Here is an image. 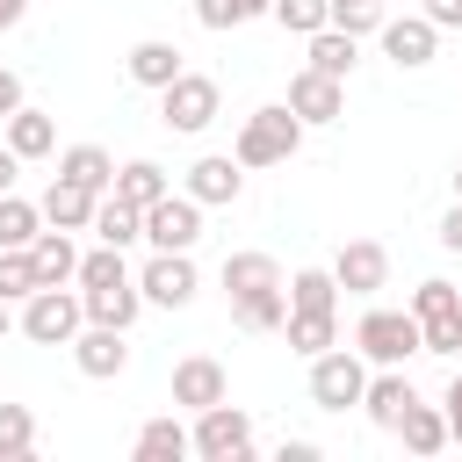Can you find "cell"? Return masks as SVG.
Returning <instances> with one entry per match:
<instances>
[{
  "label": "cell",
  "mask_w": 462,
  "mask_h": 462,
  "mask_svg": "<svg viewBox=\"0 0 462 462\" xmlns=\"http://www.w3.org/2000/svg\"><path fill=\"white\" fill-rule=\"evenodd\" d=\"M383 14H390L383 0H325V22H332V29H346V36H375V29H383Z\"/></svg>",
  "instance_id": "obj_34"
},
{
  "label": "cell",
  "mask_w": 462,
  "mask_h": 462,
  "mask_svg": "<svg viewBox=\"0 0 462 462\" xmlns=\"http://www.w3.org/2000/svg\"><path fill=\"white\" fill-rule=\"evenodd\" d=\"M426 22L433 29H462V0H426Z\"/></svg>",
  "instance_id": "obj_39"
},
{
  "label": "cell",
  "mask_w": 462,
  "mask_h": 462,
  "mask_svg": "<svg viewBox=\"0 0 462 462\" xmlns=\"http://www.w3.org/2000/svg\"><path fill=\"white\" fill-rule=\"evenodd\" d=\"M22 14H29V0H0V29H14Z\"/></svg>",
  "instance_id": "obj_44"
},
{
  "label": "cell",
  "mask_w": 462,
  "mask_h": 462,
  "mask_svg": "<svg viewBox=\"0 0 462 462\" xmlns=\"http://www.w3.org/2000/svg\"><path fill=\"white\" fill-rule=\"evenodd\" d=\"M87 231H94L101 245H130V238L144 231V217H137V209H130L123 195H101V202H94V224H87Z\"/></svg>",
  "instance_id": "obj_30"
},
{
  "label": "cell",
  "mask_w": 462,
  "mask_h": 462,
  "mask_svg": "<svg viewBox=\"0 0 462 462\" xmlns=\"http://www.w3.org/2000/svg\"><path fill=\"white\" fill-rule=\"evenodd\" d=\"M390 433H397L411 455H440V448H448V419H440L426 397H411V404H404V419H397Z\"/></svg>",
  "instance_id": "obj_24"
},
{
  "label": "cell",
  "mask_w": 462,
  "mask_h": 462,
  "mask_svg": "<svg viewBox=\"0 0 462 462\" xmlns=\"http://www.w3.org/2000/svg\"><path fill=\"white\" fill-rule=\"evenodd\" d=\"M72 361H79V375H94V383L123 375V368H130L123 325H79V332H72Z\"/></svg>",
  "instance_id": "obj_11"
},
{
  "label": "cell",
  "mask_w": 462,
  "mask_h": 462,
  "mask_svg": "<svg viewBox=\"0 0 462 462\" xmlns=\"http://www.w3.org/2000/svg\"><path fill=\"white\" fill-rule=\"evenodd\" d=\"M14 166H22V159H14V152H7V144H0V195H7V188H14Z\"/></svg>",
  "instance_id": "obj_43"
},
{
  "label": "cell",
  "mask_w": 462,
  "mask_h": 462,
  "mask_svg": "<svg viewBox=\"0 0 462 462\" xmlns=\"http://www.w3.org/2000/svg\"><path fill=\"white\" fill-rule=\"evenodd\" d=\"M440 245H448V253H462V202L440 217Z\"/></svg>",
  "instance_id": "obj_41"
},
{
  "label": "cell",
  "mask_w": 462,
  "mask_h": 462,
  "mask_svg": "<svg viewBox=\"0 0 462 462\" xmlns=\"http://www.w3.org/2000/svg\"><path fill=\"white\" fill-rule=\"evenodd\" d=\"M282 318H289V289H245V296H231V325L238 332H282Z\"/></svg>",
  "instance_id": "obj_23"
},
{
  "label": "cell",
  "mask_w": 462,
  "mask_h": 462,
  "mask_svg": "<svg viewBox=\"0 0 462 462\" xmlns=\"http://www.w3.org/2000/svg\"><path fill=\"white\" fill-rule=\"evenodd\" d=\"M274 0H195V22L202 29H238V22H260Z\"/></svg>",
  "instance_id": "obj_36"
},
{
  "label": "cell",
  "mask_w": 462,
  "mask_h": 462,
  "mask_svg": "<svg viewBox=\"0 0 462 462\" xmlns=\"http://www.w3.org/2000/svg\"><path fill=\"white\" fill-rule=\"evenodd\" d=\"M411 397H419V390L404 383V368H383V375H368V390H361V411H368V419L390 433V426L404 419V404H411Z\"/></svg>",
  "instance_id": "obj_21"
},
{
  "label": "cell",
  "mask_w": 462,
  "mask_h": 462,
  "mask_svg": "<svg viewBox=\"0 0 462 462\" xmlns=\"http://www.w3.org/2000/svg\"><path fill=\"white\" fill-rule=\"evenodd\" d=\"M332 282H339L346 296H375V289L390 282V253H383L375 238H346V245L332 253Z\"/></svg>",
  "instance_id": "obj_10"
},
{
  "label": "cell",
  "mask_w": 462,
  "mask_h": 462,
  "mask_svg": "<svg viewBox=\"0 0 462 462\" xmlns=\"http://www.w3.org/2000/svg\"><path fill=\"white\" fill-rule=\"evenodd\" d=\"M137 217H144L137 238H144L152 253H195V238H202V202H195V195H173V188H166V195L144 202Z\"/></svg>",
  "instance_id": "obj_4"
},
{
  "label": "cell",
  "mask_w": 462,
  "mask_h": 462,
  "mask_svg": "<svg viewBox=\"0 0 462 462\" xmlns=\"http://www.w3.org/2000/svg\"><path fill=\"white\" fill-rule=\"evenodd\" d=\"M282 289H289V310H339V282H332V267H296Z\"/></svg>",
  "instance_id": "obj_28"
},
{
  "label": "cell",
  "mask_w": 462,
  "mask_h": 462,
  "mask_svg": "<svg viewBox=\"0 0 462 462\" xmlns=\"http://www.w3.org/2000/svg\"><path fill=\"white\" fill-rule=\"evenodd\" d=\"M36 231H43V209H36V202H22V195L7 188V195H0V245H29Z\"/></svg>",
  "instance_id": "obj_33"
},
{
  "label": "cell",
  "mask_w": 462,
  "mask_h": 462,
  "mask_svg": "<svg viewBox=\"0 0 462 462\" xmlns=\"http://www.w3.org/2000/svg\"><path fill=\"white\" fill-rule=\"evenodd\" d=\"M383 51H390V65H404V72H419V65H433V43H440V29L426 22V14H383Z\"/></svg>",
  "instance_id": "obj_12"
},
{
  "label": "cell",
  "mask_w": 462,
  "mask_h": 462,
  "mask_svg": "<svg viewBox=\"0 0 462 462\" xmlns=\"http://www.w3.org/2000/svg\"><path fill=\"white\" fill-rule=\"evenodd\" d=\"M108 195H123L130 209H144V202L166 195V166H159V159H130V166H116V188H108Z\"/></svg>",
  "instance_id": "obj_27"
},
{
  "label": "cell",
  "mask_w": 462,
  "mask_h": 462,
  "mask_svg": "<svg viewBox=\"0 0 462 462\" xmlns=\"http://www.w3.org/2000/svg\"><path fill=\"white\" fill-rule=\"evenodd\" d=\"M79 289H108V282H130V267H123V245H94V253H79V274H72Z\"/></svg>",
  "instance_id": "obj_35"
},
{
  "label": "cell",
  "mask_w": 462,
  "mask_h": 462,
  "mask_svg": "<svg viewBox=\"0 0 462 462\" xmlns=\"http://www.w3.org/2000/svg\"><path fill=\"white\" fill-rule=\"evenodd\" d=\"M361 390H368V361L354 346L310 354V404L318 411H346V404H361Z\"/></svg>",
  "instance_id": "obj_6"
},
{
  "label": "cell",
  "mask_w": 462,
  "mask_h": 462,
  "mask_svg": "<svg viewBox=\"0 0 462 462\" xmlns=\"http://www.w3.org/2000/svg\"><path fill=\"white\" fill-rule=\"evenodd\" d=\"M180 455H195L180 419H144L137 426V462H180Z\"/></svg>",
  "instance_id": "obj_29"
},
{
  "label": "cell",
  "mask_w": 462,
  "mask_h": 462,
  "mask_svg": "<svg viewBox=\"0 0 462 462\" xmlns=\"http://www.w3.org/2000/svg\"><path fill=\"white\" fill-rule=\"evenodd\" d=\"M411 318H419V339L426 354H462V289L455 282H419L411 289Z\"/></svg>",
  "instance_id": "obj_3"
},
{
  "label": "cell",
  "mask_w": 462,
  "mask_h": 462,
  "mask_svg": "<svg viewBox=\"0 0 462 462\" xmlns=\"http://www.w3.org/2000/svg\"><path fill=\"white\" fill-rule=\"evenodd\" d=\"M289 108L303 116V130H310V123H332V116H346V79H325V72L303 65V72L289 79Z\"/></svg>",
  "instance_id": "obj_14"
},
{
  "label": "cell",
  "mask_w": 462,
  "mask_h": 462,
  "mask_svg": "<svg viewBox=\"0 0 462 462\" xmlns=\"http://www.w3.org/2000/svg\"><path fill=\"white\" fill-rule=\"evenodd\" d=\"M14 108H22V79H14V72H7V65H0V123H7V116H14Z\"/></svg>",
  "instance_id": "obj_40"
},
{
  "label": "cell",
  "mask_w": 462,
  "mask_h": 462,
  "mask_svg": "<svg viewBox=\"0 0 462 462\" xmlns=\"http://www.w3.org/2000/svg\"><path fill=\"white\" fill-rule=\"evenodd\" d=\"M296 144H303V116H296L289 101H274V108H253V116L238 123L231 159L253 173V166H282V159H296Z\"/></svg>",
  "instance_id": "obj_1"
},
{
  "label": "cell",
  "mask_w": 462,
  "mask_h": 462,
  "mask_svg": "<svg viewBox=\"0 0 462 462\" xmlns=\"http://www.w3.org/2000/svg\"><path fill=\"white\" fill-rule=\"evenodd\" d=\"M238 188H245V166H238L231 152H209V159L188 166V188H180V195H195L202 209H217V202H238Z\"/></svg>",
  "instance_id": "obj_15"
},
{
  "label": "cell",
  "mask_w": 462,
  "mask_h": 462,
  "mask_svg": "<svg viewBox=\"0 0 462 462\" xmlns=\"http://www.w3.org/2000/svg\"><path fill=\"white\" fill-rule=\"evenodd\" d=\"M282 462H318V440H282Z\"/></svg>",
  "instance_id": "obj_42"
},
{
  "label": "cell",
  "mask_w": 462,
  "mask_h": 462,
  "mask_svg": "<svg viewBox=\"0 0 462 462\" xmlns=\"http://www.w3.org/2000/svg\"><path fill=\"white\" fill-rule=\"evenodd\" d=\"M29 260H36V282H43V289H65V282L79 274V245H72V231H58V224L29 238Z\"/></svg>",
  "instance_id": "obj_16"
},
{
  "label": "cell",
  "mask_w": 462,
  "mask_h": 462,
  "mask_svg": "<svg viewBox=\"0 0 462 462\" xmlns=\"http://www.w3.org/2000/svg\"><path fill=\"white\" fill-rule=\"evenodd\" d=\"M94 202H101L94 188H79V180H51L36 209H43V224H58V231H87V224H94Z\"/></svg>",
  "instance_id": "obj_17"
},
{
  "label": "cell",
  "mask_w": 462,
  "mask_h": 462,
  "mask_svg": "<svg viewBox=\"0 0 462 462\" xmlns=\"http://www.w3.org/2000/svg\"><path fill=\"white\" fill-rule=\"evenodd\" d=\"M188 65H180V43H166V36H144V43H130V79L137 87H166V79H180Z\"/></svg>",
  "instance_id": "obj_18"
},
{
  "label": "cell",
  "mask_w": 462,
  "mask_h": 462,
  "mask_svg": "<svg viewBox=\"0 0 462 462\" xmlns=\"http://www.w3.org/2000/svg\"><path fill=\"white\" fill-rule=\"evenodd\" d=\"M354 354L375 361V368H404L411 354H426L419 318H411V310H368V318L354 325Z\"/></svg>",
  "instance_id": "obj_2"
},
{
  "label": "cell",
  "mask_w": 462,
  "mask_h": 462,
  "mask_svg": "<svg viewBox=\"0 0 462 462\" xmlns=\"http://www.w3.org/2000/svg\"><path fill=\"white\" fill-rule=\"evenodd\" d=\"M195 289H202V274H195V260H188V253H152V260H144V274H137V296H144V303H159V310H188V303H195Z\"/></svg>",
  "instance_id": "obj_9"
},
{
  "label": "cell",
  "mask_w": 462,
  "mask_h": 462,
  "mask_svg": "<svg viewBox=\"0 0 462 462\" xmlns=\"http://www.w3.org/2000/svg\"><path fill=\"white\" fill-rule=\"evenodd\" d=\"M224 397H231V375H224V361H209V354H188V361H173V404L202 411V404H224Z\"/></svg>",
  "instance_id": "obj_13"
},
{
  "label": "cell",
  "mask_w": 462,
  "mask_h": 462,
  "mask_svg": "<svg viewBox=\"0 0 462 462\" xmlns=\"http://www.w3.org/2000/svg\"><path fill=\"white\" fill-rule=\"evenodd\" d=\"M282 29H296V36H310V29H325V0H274L267 7Z\"/></svg>",
  "instance_id": "obj_37"
},
{
  "label": "cell",
  "mask_w": 462,
  "mask_h": 462,
  "mask_svg": "<svg viewBox=\"0 0 462 462\" xmlns=\"http://www.w3.org/2000/svg\"><path fill=\"white\" fill-rule=\"evenodd\" d=\"M7 152H14V159H51V152H58V123L22 101V108L7 116Z\"/></svg>",
  "instance_id": "obj_19"
},
{
  "label": "cell",
  "mask_w": 462,
  "mask_h": 462,
  "mask_svg": "<svg viewBox=\"0 0 462 462\" xmlns=\"http://www.w3.org/2000/svg\"><path fill=\"white\" fill-rule=\"evenodd\" d=\"M58 180H79V188L108 195V188H116V159H108L101 144H65V152H58Z\"/></svg>",
  "instance_id": "obj_22"
},
{
  "label": "cell",
  "mask_w": 462,
  "mask_h": 462,
  "mask_svg": "<svg viewBox=\"0 0 462 462\" xmlns=\"http://www.w3.org/2000/svg\"><path fill=\"white\" fill-rule=\"evenodd\" d=\"M79 303H87V325H123V332H130V318L144 310L137 274H130V282H108V289H79Z\"/></svg>",
  "instance_id": "obj_20"
},
{
  "label": "cell",
  "mask_w": 462,
  "mask_h": 462,
  "mask_svg": "<svg viewBox=\"0 0 462 462\" xmlns=\"http://www.w3.org/2000/svg\"><path fill=\"white\" fill-rule=\"evenodd\" d=\"M188 448H195L202 462H245V455H253V419H245L231 397H224V404H202Z\"/></svg>",
  "instance_id": "obj_7"
},
{
  "label": "cell",
  "mask_w": 462,
  "mask_h": 462,
  "mask_svg": "<svg viewBox=\"0 0 462 462\" xmlns=\"http://www.w3.org/2000/svg\"><path fill=\"white\" fill-rule=\"evenodd\" d=\"M43 282H36V260H29V245H0V303H22V296H36Z\"/></svg>",
  "instance_id": "obj_31"
},
{
  "label": "cell",
  "mask_w": 462,
  "mask_h": 462,
  "mask_svg": "<svg viewBox=\"0 0 462 462\" xmlns=\"http://www.w3.org/2000/svg\"><path fill=\"white\" fill-rule=\"evenodd\" d=\"M29 448H36V411L0 404V462H29Z\"/></svg>",
  "instance_id": "obj_32"
},
{
  "label": "cell",
  "mask_w": 462,
  "mask_h": 462,
  "mask_svg": "<svg viewBox=\"0 0 462 462\" xmlns=\"http://www.w3.org/2000/svg\"><path fill=\"white\" fill-rule=\"evenodd\" d=\"M7 332H14V310H7V303H0V339H7Z\"/></svg>",
  "instance_id": "obj_45"
},
{
  "label": "cell",
  "mask_w": 462,
  "mask_h": 462,
  "mask_svg": "<svg viewBox=\"0 0 462 462\" xmlns=\"http://www.w3.org/2000/svg\"><path fill=\"white\" fill-rule=\"evenodd\" d=\"M354 58H361V36H346V29H310V72H325V79H346L354 72Z\"/></svg>",
  "instance_id": "obj_25"
},
{
  "label": "cell",
  "mask_w": 462,
  "mask_h": 462,
  "mask_svg": "<svg viewBox=\"0 0 462 462\" xmlns=\"http://www.w3.org/2000/svg\"><path fill=\"white\" fill-rule=\"evenodd\" d=\"M217 79H202V72H180V79H166L159 87V123L166 130H180V137H195V130H209L217 123Z\"/></svg>",
  "instance_id": "obj_8"
},
{
  "label": "cell",
  "mask_w": 462,
  "mask_h": 462,
  "mask_svg": "<svg viewBox=\"0 0 462 462\" xmlns=\"http://www.w3.org/2000/svg\"><path fill=\"white\" fill-rule=\"evenodd\" d=\"M282 332H289V346L310 361V354L339 346V310H289V318H282Z\"/></svg>",
  "instance_id": "obj_26"
},
{
  "label": "cell",
  "mask_w": 462,
  "mask_h": 462,
  "mask_svg": "<svg viewBox=\"0 0 462 462\" xmlns=\"http://www.w3.org/2000/svg\"><path fill=\"white\" fill-rule=\"evenodd\" d=\"M455 202H462V166H455Z\"/></svg>",
  "instance_id": "obj_46"
},
{
  "label": "cell",
  "mask_w": 462,
  "mask_h": 462,
  "mask_svg": "<svg viewBox=\"0 0 462 462\" xmlns=\"http://www.w3.org/2000/svg\"><path fill=\"white\" fill-rule=\"evenodd\" d=\"M440 419H448V440H462V368H455V383L440 390Z\"/></svg>",
  "instance_id": "obj_38"
},
{
  "label": "cell",
  "mask_w": 462,
  "mask_h": 462,
  "mask_svg": "<svg viewBox=\"0 0 462 462\" xmlns=\"http://www.w3.org/2000/svg\"><path fill=\"white\" fill-rule=\"evenodd\" d=\"M22 339H36V346H72V332L87 325V303L72 296V289H36V296H22Z\"/></svg>",
  "instance_id": "obj_5"
}]
</instances>
